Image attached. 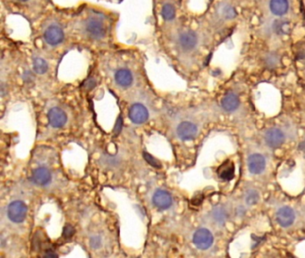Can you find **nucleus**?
Masks as SVG:
<instances>
[{
	"label": "nucleus",
	"instance_id": "1",
	"mask_svg": "<svg viewBox=\"0 0 305 258\" xmlns=\"http://www.w3.org/2000/svg\"><path fill=\"white\" fill-rule=\"evenodd\" d=\"M290 23L287 20L276 19L265 26L264 31L268 36L280 38L287 35L290 32Z\"/></svg>",
	"mask_w": 305,
	"mask_h": 258
},
{
	"label": "nucleus",
	"instance_id": "2",
	"mask_svg": "<svg viewBox=\"0 0 305 258\" xmlns=\"http://www.w3.org/2000/svg\"><path fill=\"white\" fill-rule=\"evenodd\" d=\"M194 246L200 250L211 249L214 242V237L211 231L205 228H201L194 232L193 237Z\"/></svg>",
	"mask_w": 305,
	"mask_h": 258
},
{
	"label": "nucleus",
	"instance_id": "3",
	"mask_svg": "<svg viewBox=\"0 0 305 258\" xmlns=\"http://www.w3.org/2000/svg\"><path fill=\"white\" fill-rule=\"evenodd\" d=\"M27 206L22 201H14L8 205L7 215L11 222L22 223L27 216Z\"/></svg>",
	"mask_w": 305,
	"mask_h": 258
},
{
	"label": "nucleus",
	"instance_id": "4",
	"mask_svg": "<svg viewBox=\"0 0 305 258\" xmlns=\"http://www.w3.org/2000/svg\"><path fill=\"white\" fill-rule=\"evenodd\" d=\"M86 32L95 40L102 39L106 35V27L103 22L99 18L90 17L85 24Z\"/></svg>",
	"mask_w": 305,
	"mask_h": 258
},
{
	"label": "nucleus",
	"instance_id": "5",
	"mask_svg": "<svg viewBox=\"0 0 305 258\" xmlns=\"http://www.w3.org/2000/svg\"><path fill=\"white\" fill-rule=\"evenodd\" d=\"M264 140L266 145H268L270 148H279L282 146L286 141V136L285 133L277 127L269 128L267 130L264 135Z\"/></svg>",
	"mask_w": 305,
	"mask_h": 258
},
{
	"label": "nucleus",
	"instance_id": "6",
	"mask_svg": "<svg viewBox=\"0 0 305 258\" xmlns=\"http://www.w3.org/2000/svg\"><path fill=\"white\" fill-rule=\"evenodd\" d=\"M198 35L196 32L192 30L184 31L180 34L178 38V44L180 49L184 52H191L193 51L198 45Z\"/></svg>",
	"mask_w": 305,
	"mask_h": 258
},
{
	"label": "nucleus",
	"instance_id": "7",
	"mask_svg": "<svg viewBox=\"0 0 305 258\" xmlns=\"http://www.w3.org/2000/svg\"><path fill=\"white\" fill-rule=\"evenodd\" d=\"M176 134L181 140H193L198 135V127L191 121H183L176 128Z\"/></svg>",
	"mask_w": 305,
	"mask_h": 258
},
{
	"label": "nucleus",
	"instance_id": "8",
	"mask_svg": "<svg viewBox=\"0 0 305 258\" xmlns=\"http://www.w3.org/2000/svg\"><path fill=\"white\" fill-rule=\"evenodd\" d=\"M276 220L282 228H289L296 221V213L291 207L283 206L277 211Z\"/></svg>",
	"mask_w": 305,
	"mask_h": 258
},
{
	"label": "nucleus",
	"instance_id": "9",
	"mask_svg": "<svg viewBox=\"0 0 305 258\" xmlns=\"http://www.w3.org/2000/svg\"><path fill=\"white\" fill-rule=\"evenodd\" d=\"M44 40L50 46H57L64 41L65 33L63 29L59 25H50L44 32Z\"/></svg>",
	"mask_w": 305,
	"mask_h": 258
},
{
	"label": "nucleus",
	"instance_id": "10",
	"mask_svg": "<svg viewBox=\"0 0 305 258\" xmlns=\"http://www.w3.org/2000/svg\"><path fill=\"white\" fill-rule=\"evenodd\" d=\"M247 166L251 174L260 175L264 172L267 166V162L262 154H253L249 156L247 161Z\"/></svg>",
	"mask_w": 305,
	"mask_h": 258
},
{
	"label": "nucleus",
	"instance_id": "11",
	"mask_svg": "<svg viewBox=\"0 0 305 258\" xmlns=\"http://www.w3.org/2000/svg\"><path fill=\"white\" fill-rule=\"evenodd\" d=\"M131 121L137 125L144 124L148 120L149 111L144 105L136 103L131 107L128 112Z\"/></svg>",
	"mask_w": 305,
	"mask_h": 258
},
{
	"label": "nucleus",
	"instance_id": "12",
	"mask_svg": "<svg viewBox=\"0 0 305 258\" xmlns=\"http://www.w3.org/2000/svg\"><path fill=\"white\" fill-rule=\"evenodd\" d=\"M152 203L155 207H157L158 210H167L170 208L171 205L173 204V198L170 194L167 191L157 190L155 194L153 195Z\"/></svg>",
	"mask_w": 305,
	"mask_h": 258
},
{
	"label": "nucleus",
	"instance_id": "13",
	"mask_svg": "<svg viewBox=\"0 0 305 258\" xmlns=\"http://www.w3.org/2000/svg\"><path fill=\"white\" fill-rule=\"evenodd\" d=\"M48 119L51 127L54 128H60L66 125V123L68 121V116L63 109L55 107L49 111Z\"/></svg>",
	"mask_w": 305,
	"mask_h": 258
},
{
	"label": "nucleus",
	"instance_id": "14",
	"mask_svg": "<svg viewBox=\"0 0 305 258\" xmlns=\"http://www.w3.org/2000/svg\"><path fill=\"white\" fill-rule=\"evenodd\" d=\"M269 8L273 15L282 17L283 15L288 13L290 2L289 0H269Z\"/></svg>",
	"mask_w": 305,
	"mask_h": 258
},
{
	"label": "nucleus",
	"instance_id": "15",
	"mask_svg": "<svg viewBox=\"0 0 305 258\" xmlns=\"http://www.w3.org/2000/svg\"><path fill=\"white\" fill-rule=\"evenodd\" d=\"M240 106V99L236 93L233 91L228 92L221 100V107L226 112H234Z\"/></svg>",
	"mask_w": 305,
	"mask_h": 258
},
{
	"label": "nucleus",
	"instance_id": "16",
	"mask_svg": "<svg viewBox=\"0 0 305 258\" xmlns=\"http://www.w3.org/2000/svg\"><path fill=\"white\" fill-rule=\"evenodd\" d=\"M31 180L37 186H47L51 180V173L46 168H38L32 172Z\"/></svg>",
	"mask_w": 305,
	"mask_h": 258
},
{
	"label": "nucleus",
	"instance_id": "17",
	"mask_svg": "<svg viewBox=\"0 0 305 258\" xmlns=\"http://www.w3.org/2000/svg\"><path fill=\"white\" fill-rule=\"evenodd\" d=\"M217 173H218V176L220 179L223 180V181L232 180L234 177V173H235L234 163L231 161H229V160L226 161L219 167Z\"/></svg>",
	"mask_w": 305,
	"mask_h": 258
},
{
	"label": "nucleus",
	"instance_id": "18",
	"mask_svg": "<svg viewBox=\"0 0 305 258\" xmlns=\"http://www.w3.org/2000/svg\"><path fill=\"white\" fill-rule=\"evenodd\" d=\"M115 81L118 86L123 88H128L134 82L132 73L127 69H119L115 74Z\"/></svg>",
	"mask_w": 305,
	"mask_h": 258
},
{
	"label": "nucleus",
	"instance_id": "19",
	"mask_svg": "<svg viewBox=\"0 0 305 258\" xmlns=\"http://www.w3.org/2000/svg\"><path fill=\"white\" fill-rule=\"evenodd\" d=\"M229 217V212L223 206H217L215 208L212 209L211 211V219L219 226L225 225Z\"/></svg>",
	"mask_w": 305,
	"mask_h": 258
},
{
	"label": "nucleus",
	"instance_id": "20",
	"mask_svg": "<svg viewBox=\"0 0 305 258\" xmlns=\"http://www.w3.org/2000/svg\"><path fill=\"white\" fill-rule=\"evenodd\" d=\"M280 56L277 52L270 51L264 55L263 57V64L265 67L269 69H274L278 68L280 64Z\"/></svg>",
	"mask_w": 305,
	"mask_h": 258
},
{
	"label": "nucleus",
	"instance_id": "21",
	"mask_svg": "<svg viewBox=\"0 0 305 258\" xmlns=\"http://www.w3.org/2000/svg\"><path fill=\"white\" fill-rule=\"evenodd\" d=\"M33 70L38 75H43L49 69V64L47 63L45 59L41 58H37L33 60Z\"/></svg>",
	"mask_w": 305,
	"mask_h": 258
},
{
	"label": "nucleus",
	"instance_id": "22",
	"mask_svg": "<svg viewBox=\"0 0 305 258\" xmlns=\"http://www.w3.org/2000/svg\"><path fill=\"white\" fill-rule=\"evenodd\" d=\"M259 200H260V194L255 189H249L244 194V201L247 205H250V206L255 205L258 204Z\"/></svg>",
	"mask_w": 305,
	"mask_h": 258
},
{
	"label": "nucleus",
	"instance_id": "23",
	"mask_svg": "<svg viewBox=\"0 0 305 258\" xmlns=\"http://www.w3.org/2000/svg\"><path fill=\"white\" fill-rule=\"evenodd\" d=\"M161 14L162 17L166 21H172L175 16V9L174 5L168 4V3L165 4L162 7Z\"/></svg>",
	"mask_w": 305,
	"mask_h": 258
},
{
	"label": "nucleus",
	"instance_id": "24",
	"mask_svg": "<svg viewBox=\"0 0 305 258\" xmlns=\"http://www.w3.org/2000/svg\"><path fill=\"white\" fill-rule=\"evenodd\" d=\"M220 16H222L224 19H232L234 16L235 12L231 5L224 4L220 6Z\"/></svg>",
	"mask_w": 305,
	"mask_h": 258
},
{
	"label": "nucleus",
	"instance_id": "25",
	"mask_svg": "<svg viewBox=\"0 0 305 258\" xmlns=\"http://www.w3.org/2000/svg\"><path fill=\"white\" fill-rule=\"evenodd\" d=\"M144 158L151 166L156 168V169H161V163H159L157 159L154 158L152 155H151V154L145 152V153H144Z\"/></svg>",
	"mask_w": 305,
	"mask_h": 258
},
{
	"label": "nucleus",
	"instance_id": "26",
	"mask_svg": "<svg viewBox=\"0 0 305 258\" xmlns=\"http://www.w3.org/2000/svg\"><path fill=\"white\" fill-rule=\"evenodd\" d=\"M76 233L75 228L71 225H67L64 229L63 236L66 239H71L74 234Z\"/></svg>",
	"mask_w": 305,
	"mask_h": 258
},
{
	"label": "nucleus",
	"instance_id": "27",
	"mask_svg": "<svg viewBox=\"0 0 305 258\" xmlns=\"http://www.w3.org/2000/svg\"><path fill=\"white\" fill-rule=\"evenodd\" d=\"M90 247H91L92 249H99V247L101 246V239L99 238V236L91 237L90 240Z\"/></svg>",
	"mask_w": 305,
	"mask_h": 258
},
{
	"label": "nucleus",
	"instance_id": "28",
	"mask_svg": "<svg viewBox=\"0 0 305 258\" xmlns=\"http://www.w3.org/2000/svg\"><path fill=\"white\" fill-rule=\"evenodd\" d=\"M122 127H123V118L121 116L117 118V123L114 127V134L115 136H118L122 131Z\"/></svg>",
	"mask_w": 305,
	"mask_h": 258
},
{
	"label": "nucleus",
	"instance_id": "29",
	"mask_svg": "<svg viewBox=\"0 0 305 258\" xmlns=\"http://www.w3.org/2000/svg\"><path fill=\"white\" fill-rule=\"evenodd\" d=\"M96 86H97V82L93 78H89L88 80L84 82V85H83L87 91H90V90L94 89Z\"/></svg>",
	"mask_w": 305,
	"mask_h": 258
},
{
	"label": "nucleus",
	"instance_id": "30",
	"mask_svg": "<svg viewBox=\"0 0 305 258\" xmlns=\"http://www.w3.org/2000/svg\"><path fill=\"white\" fill-rule=\"evenodd\" d=\"M297 59L305 60V45H301L296 51Z\"/></svg>",
	"mask_w": 305,
	"mask_h": 258
},
{
	"label": "nucleus",
	"instance_id": "31",
	"mask_svg": "<svg viewBox=\"0 0 305 258\" xmlns=\"http://www.w3.org/2000/svg\"><path fill=\"white\" fill-rule=\"evenodd\" d=\"M23 80L25 82H30L33 80V76H32V73L30 71H26V72L23 74Z\"/></svg>",
	"mask_w": 305,
	"mask_h": 258
},
{
	"label": "nucleus",
	"instance_id": "32",
	"mask_svg": "<svg viewBox=\"0 0 305 258\" xmlns=\"http://www.w3.org/2000/svg\"><path fill=\"white\" fill-rule=\"evenodd\" d=\"M202 197H200V196H197V197H194L193 200H192V204L193 205H200V204H202Z\"/></svg>",
	"mask_w": 305,
	"mask_h": 258
},
{
	"label": "nucleus",
	"instance_id": "33",
	"mask_svg": "<svg viewBox=\"0 0 305 258\" xmlns=\"http://www.w3.org/2000/svg\"><path fill=\"white\" fill-rule=\"evenodd\" d=\"M299 149H300V151H302L305 155V140L304 141L303 143H301V145H299Z\"/></svg>",
	"mask_w": 305,
	"mask_h": 258
},
{
	"label": "nucleus",
	"instance_id": "34",
	"mask_svg": "<svg viewBox=\"0 0 305 258\" xmlns=\"http://www.w3.org/2000/svg\"><path fill=\"white\" fill-rule=\"evenodd\" d=\"M19 1H21V2H26L28 0H19Z\"/></svg>",
	"mask_w": 305,
	"mask_h": 258
}]
</instances>
